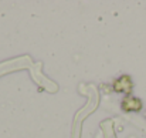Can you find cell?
<instances>
[{
    "instance_id": "obj_2",
    "label": "cell",
    "mask_w": 146,
    "mask_h": 138,
    "mask_svg": "<svg viewBox=\"0 0 146 138\" xmlns=\"http://www.w3.org/2000/svg\"><path fill=\"white\" fill-rule=\"evenodd\" d=\"M143 108V102L139 97L135 95H125L121 101V110L125 113H139Z\"/></svg>"
},
{
    "instance_id": "obj_1",
    "label": "cell",
    "mask_w": 146,
    "mask_h": 138,
    "mask_svg": "<svg viewBox=\"0 0 146 138\" xmlns=\"http://www.w3.org/2000/svg\"><path fill=\"white\" fill-rule=\"evenodd\" d=\"M133 80L129 74H122L118 78L113 80L112 83V90L118 94H125V95H131L133 91Z\"/></svg>"
}]
</instances>
